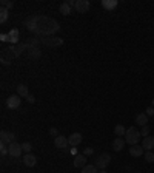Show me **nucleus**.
Here are the masks:
<instances>
[{"instance_id":"nucleus-1","label":"nucleus","mask_w":154,"mask_h":173,"mask_svg":"<svg viewBox=\"0 0 154 173\" xmlns=\"http://www.w3.org/2000/svg\"><path fill=\"white\" fill-rule=\"evenodd\" d=\"M140 131L136 129V127H131V129H126V134H125V141L129 144V145H136L139 141H140Z\"/></svg>"},{"instance_id":"nucleus-2","label":"nucleus","mask_w":154,"mask_h":173,"mask_svg":"<svg viewBox=\"0 0 154 173\" xmlns=\"http://www.w3.org/2000/svg\"><path fill=\"white\" fill-rule=\"evenodd\" d=\"M110 162H111V156L108 153H102V155H99L96 158V167L100 169V170H105Z\"/></svg>"},{"instance_id":"nucleus-3","label":"nucleus","mask_w":154,"mask_h":173,"mask_svg":"<svg viewBox=\"0 0 154 173\" xmlns=\"http://www.w3.org/2000/svg\"><path fill=\"white\" fill-rule=\"evenodd\" d=\"M20 104H22V97H20L19 94H12V96H9L8 101H6V105H8V108H11V110L19 108Z\"/></svg>"},{"instance_id":"nucleus-4","label":"nucleus","mask_w":154,"mask_h":173,"mask_svg":"<svg viewBox=\"0 0 154 173\" xmlns=\"http://www.w3.org/2000/svg\"><path fill=\"white\" fill-rule=\"evenodd\" d=\"M8 150H9V155L12 156V158H19L20 155H22V144H19V142H12V144H9L8 145Z\"/></svg>"},{"instance_id":"nucleus-5","label":"nucleus","mask_w":154,"mask_h":173,"mask_svg":"<svg viewBox=\"0 0 154 173\" xmlns=\"http://www.w3.org/2000/svg\"><path fill=\"white\" fill-rule=\"evenodd\" d=\"M89 2L88 0H76V11L77 12H82V14H85V12H88V9H89Z\"/></svg>"},{"instance_id":"nucleus-6","label":"nucleus","mask_w":154,"mask_h":173,"mask_svg":"<svg viewBox=\"0 0 154 173\" xmlns=\"http://www.w3.org/2000/svg\"><path fill=\"white\" fill-rule=\"evenodd\" d=\"M14 133H11V131H2L0 133V142L2 144H6V145H9V144H12L14 142Z\"/></svg>"},{"instance_id":"nucleus-7","label":"nucleus","mask_w":154,"mask_h":173,"mask_svg":"<svg viewBox=\"0 0 154 173\" xmlns=\"http://www.w3.org/2000/svg\"><path fill=\"white\" fill-rule=\"evenodd\" d=\"M68 144H70V141H68L66 136L59 134V136H56V139H54V145H56L57 148H66Z\"/></svg>"},{"instance_id":"nucleus-8","label":"nucleus","mask_w":154,"mask_h":173,"mask_svg":"<svg viewBox=\"0 0 154 173\" xmlns=\"http://www.w3.org/2000/svg\"><path fill=\"white\" fill-rule=\"evenodd\" d=\"M73 164H74V167H77V169H83V167L86 166V156H85L83 153H79V155H76V156H74Z\"/></svg>"},{"instance_id":"nucleus-9","label":"nucleus","mask_w":154,"mask_h":173,"mask_svg":"<svg viewBox=\"0 0 154 173\" xmlns=\"http://www.w3.org/2000/svg\"><path fill=\"white\" fill-rule=\"evenodd\" d=\"M22 161H23V164H25L26 167H34V166L37 164V158H36L33 153H26Z\"/></svg>"},{"instance_id":"nucleus-10","label":"nucleus","mask_w":154,"mask_h":173,"mask_svg":"<svg viewBox=\"0 0 154 173\" xmlns=\"http://www.w3.org/2000/svg\"><path fill=\"white\" fill-rule=\"evenodd\" d=\"M143 152H145V148L143 147H140V145H131V148H129V155L131 156H134V158H140L142 155H143Z\"/></svg>"},{"instance_id":"nucleus-11","label":"nucleus","mask_w":154,"mask_h":173,"mask_svg":"<svg viewBox=\"0 0 154 173\" xmlns=\"http://www.w3.org/2000/svg\"><path fill=\"white\" fill-rule=\"evenodd\" d=\"M82 139H83V136H82L80 133H73V134L68 138V141H70V145H73V147H77V145L82 142Z\"/></svg>"},{"instance_id":"nucleus-12","label":"nucleus","mask_w":154,"mask_h":173,"mask_svg":"<svg viewBox=\"0 0 154 173\" xmlns=\"http://www.w3.org/2000/svg\"><path fill=\"white\" fill-rule=\"evenodd\" d=\"M147 152H153L154 148V136H147L143 139V145H142Z\"/></svg>"},{"instance_id":"nucleus-13","label":"nucleus","mask_w":154,"mask_h":173,"mask_svg":"<svg viewBox=\"0 0 154 173\" xmlns=\"http://www.w3.org/2000/svg\"><path fill=\"white\" fill-rule=\"evenodd\" d=\"M136 124L140 125V127L147 125V124H148V116H147V113H139V115L136 116Z\"/></svg>"},{"instance_id":"nucleus-14","label":"nucleus","mask_w":154,"mask_h":173,"mask_svg":"<svg viewBox=\"0 0 154 173\" xmlns=\"http://www.w3.org/2000/svg\"><path fill=\"white\" fill-rule=\"evenodd\" d=\"M125 139H122V138H116L114 141H113V148H114L116 152H120L123 147H125Z\"/></svg>"},{"instance_id":"nucleus-15","label":"nucleus","mask_w":154,"mask_h":173,"mask_svg":"<svg viewBox=\"0 0 154 173\" xmlns=\"http://www.w3.org/2000/svg\"><path fill=\"white\" fill-rule=\"evenodd\" d=\"M17 94H19L20 97H28V96H29V90H28V86L25 85V84H20V85L17 86Z\"/></svg>"},{"instance_id":"nucleus-16","label":"nucleus","mask_w":154,"mask_h":173,"mask_svg":"<svg viewBox=\"0 0 154 173\" xmlns=\"http://www.w3.org/2000/svg\"><path fill=\"white\" fill-rule=\"evenodd\" d=\"M114 133H116V136L117 138H122V136H125L126 134V129L122 125V124H117L114 127Z\"/></svg>"},{"instance_id":"nucleus-17","label":"nucleus","mask_w":154,"mask_h":173,"mask_svg":"<svg viewBox=\"0 0 154 173\" xmlns=\"http://www.w3.org/2000/svg\"><path fill=\"white\" fill-rule=\"evenodd\" d=\"M59 11H60L63 16H68V14L71 12V6H70L66 2H63V3H60V6H59Z\"/></svg>"},{"instance_id":"nucleus-18","label":"nucleus","mask_w":154,"mask_h":173,"mask_svg":"<svg viewBox=\"0 0 154 173\" xmlns=\"http://www.w3.org/2000/svg\"><path fill=\"white\" fill-rule=\"evenodd\" d=\"M102 6H103L105 9H114L116 6H117V2H116V0H103V2H102Z\"/></svg>"},{"instance_id":"nucleus-19","label":"nucleus","mask_w":154,"mask_h":173,"mask_svg":"<svg viewBox=\"0 0 154 173\" xmlns=\"http://www.w3.org/2000/svg\"><path fill=\"white\" fill-rule=\"evenodd\" d=\"M82 173H99V172H97L96 164H86V166L82 169Z\"/></svg>"},{"instance_id":"nucleus-20","label":"nucleus","mask_w":154,"mask_h":173,"mask_svg":"<svg viewBox=\"0 0 154 173\" xmlns=\"http://www.w3.org/2000/svg\"><path fill=\"white\" fill-rule=\"evenodd\" d=\"M8 12H9V9H6V8H0V23H5L6 22V19H8Z\"/></svg>"},{"instance_id":"nucleus-21","label":"nucleus","mask_w":154,"mask_h":173,"mask_svg":"<svg viewBox=\"0 0 154 173\" xmlns=\"http://www.w3.org/2000/svg\"><path fill=\"white\" fill-rule=\"evenodd\" d=\"M9 40L12 43H16L19 40V30H11V33H9Z\"/></svg>"},{"instance_id":"nucleus-22","label":"nucleus","mask_w":154,"mask_h":173,"mask_svg":"<svg viewBox=\"0 0 154 173\" xmlns=\"http://www.w3.org/2000/svg\"><path fill=\"white\" fill-rule=\"evenodd\" d=\"M22 150H23V153H25V155H26V153H31L33 145H31L29 142H23V144H22Z\"/></svg>"},{"instance_id":"nucleus-23","label":"nucleus","mask_w":154,"mask_h":173,"mask_svg":"<svg viewBox=\"0 0 154 173\" xmlns=\"http://www.w3.org/2000/svg\"><path fill=\"white\" fill-rule=\"evenodd\" d=\"M145 161H147V162H154V153L153 152H145Z\"/></svg>"},{"instance_id":"nucleus-24","label":"nucleus","mask_w":154,"mask_h":173,"mask_svg":"<svg viewBox=\"0 0 154 173\" xmlns=\"http://www.w3.org/2000/svg\"><path fill=\"white\" fill-rule=\"evenodd\" d=\"M0 153H2V156H5V155H8V153H9V150H8V145H6V144H2V142H0Z\"/></svg>"},{"instance_id":"nucleus-25","label":"nucleus","mask_w":154,"mask_h":173,"mask_svg":"<svg viewBox=\"0 0 154 173\" xmlns=\"http://www.w3.org/2000/svg\"><path fill=\"white\" fill-rule=\"evenodd\" d=\"M0 3H2V6H3V8H6V9H11V8L14 6V3H12V2H6V0H2Z\"/></svg>"},{"instance_id":"nucleus-26","label":"nucleus","mask_w":154,"mask_h":173,"mask_svg":"<svg viewBox=\"0 0 154 173\" xmlns=\"http://www.w3.org/2000/svg\"><path fill=\"white\" fill-rule=\"evenodd\" d=\"M140 134L147 138V136L150 134V127H148V125H143V127H142V130H140Z\"/></svg>"},{"instance_id":"nucleus-27","label":"nucleus","mask_w":154,"mask_h":173,"mask_svg":"<svg viewBox=\"0 0 154 173\" xmlns=\"http://www.w3.org/2000/svg\"><path fill=\"white\" fill-rule=\"evenodd\" d=\"M93 153H94V150H93L91 147H88V148L83 150V155H85V156H89V155H93Z\"/></svg>"},{"instance_id":"nucleus-28","label":"nucleus","mask_w":154,"mask_h":173,"mask_svg":"<svg viewBox=\"0 0 154 173\" xmlns=\"http://www.w3.org/2000/svg\"><path fill=\"white\" fill-rule=\"evenodd\" d=\"M145 113H147V116H148V118H150V116H154V108H153V107H148Z\"/></svg>"},{"instance_id":"nucleus-29","label":"nucleus","mask_w":154,"mask_h":173,"mask_svg":"<svg viewBox=\"0 0 154 173\" xmlns=\"http://www.w3.org/2000/svg\"><path fill=\"white\" fill-rule=\"evenodd\" d=\"M26 101H28V102H29V104H34V102H36V97H34V96H33V94H29V96H28V97H26Z\"/></svg>"},{"instance_id":"nucleus-30","label":"nucleus","mask_w":154,"mask_h":173,"mask_svg":"<svg viewBox=\"0 0 154 173\" xmlns=\"http://www.w3.org/2000/svg\"><path fill=\"white\" fill-rule=\"evenodd\" d=\"M66 3H68L71 8H73V6H76V2H74V0H66Z\"/></svg>"},{"instance_id":"nucleus-31","label":"nucleus","mask_w":154,"mask_h":173,"mask_svg":"<svg viewBox=\"0 0 154 173\" xmlns=\"http://www.w3.org/2000/svg\"><path fill=\"white\" fill-rule=\"evenodd\" d=\"M49 133H51V134H56V136H59V133H57V130H56V129H51V130H49Z\"/></svg>"},{"instance_id":"nucleus-32","label":"nucleus","mask_w":154,"mask_h":173,"mask_svg":"<svg viewBox=\"0 0 154 173\" xmlns=\"http://www.w3.org/2000/svg\"><path fill=\"white\" fill-rule=\"evenodd\" d=\"M99 173H106V172H105V170H100V172H99Z\"/></svg>"},{"instance_id":"nucleus-33","label":"nucleus","mask_w":154,"mask_h":173,"mask_svg":"<svg viewBox=\"0 0 154 173\" xmlns=\"http://www.w3.org/2000/svg\"><path fill=\"white\" fill-rule=\"evenodd\" d=\"M136 173H140V172H136Z\"/></svg>"}]
</instances>
